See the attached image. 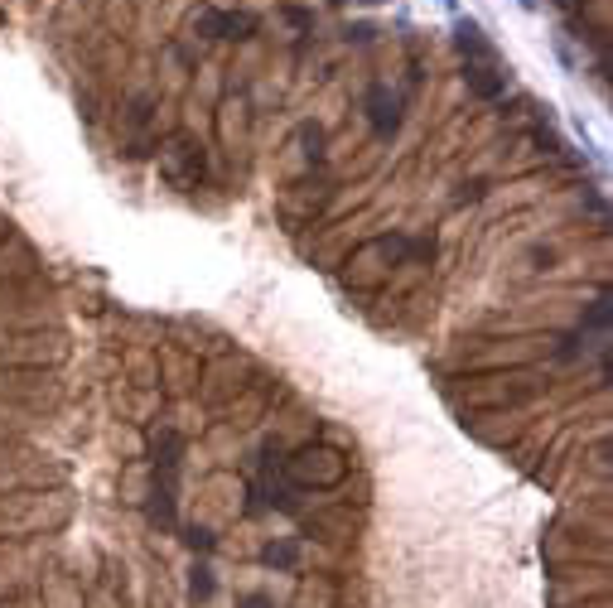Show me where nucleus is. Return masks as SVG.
I'll list each match as a JSON object with an SVG mask.
<instances>
[{
  "label": "nucleus",
  "instance_id": "3",
  "mask_svg": "<svg viewBox=\"0 0 613 608\" xmlns=\"http://www.w3.org/2000/svg\"><path fill=\"white\" fill-rule=\"evenodd\" d=\"M266 565H295V546H266Z\"/></svg>",
  "mask_w": 613,
  "mask_h": 608
},
{
  "label": "nucleus",
  "instance_id": "4",
  "mask_svg": "<svg viewBox=\"0 0 613 608\" xmlns=\"http://www.w3.org/2000/svg\"><path fill=\"white\" fill-rule=\"evenodd\" d=\"M213 594V575L208 570H194V599H208Z\"/></svg>",
  "mask_w": 613,
  "mask_h": 608
},
{
  "label": "nucleus",
  "instance_id": "5",
  "mask_svg": "<svg viewBox=\"0 0 613 608\" xmlns=\"http://www.w3.org/2000/svg\"><path fill=\"white\" fill-rule=\"evenodd\" d=\"M237 608H276V604H271L266 594H242V604H237Z\"/></svg>",
  "mask_w": 613,
  "mask_h": 608
},
{
  "label": "nucleus",
  "instance_id": "2",
  "mask_svg": "<svg viewBox=\"0 0 613 608\" xmlns=\"http://www.w3.org/2000/svg\"><path fill=\"white\" fill-rule=\"evenodd\" d=\"M160 169H165V174L174 179V184H179V189H194L198 179H203V155H198V145L179 140V145H169V150H165Z\"/></svg>",
  "mask_w": 613,
  "mask_h": 608
},
{
  "label": "nucleus",
  "instance_id": "1",
  "mask_svg": "<svg viewBox=\"0 0 613 608\" xmlns=\"http://www.w3.org/2000/svg\"><path fill=\"white\" fill-rule=\"evenodd\" d=\"M285 478L300 483V488H338L348 478V459L338 449H324V444H309L295 459H285Z\"/></svg>",
  "mask_w": 613,
  "mask_h": 608
}]
</instances>
